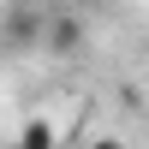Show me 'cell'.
<instances>
[{
  "label": "cell",
  "mask_w": 149,
  "mask_h": 149,
  "mask_svg": "<svg viewBox=\"0 0 149 149\" xmlns=\"http://www.w3.org/2000/svg\"><path fill=\"white\" fill-rule=\"evenodd\" d=\"M90 149H119V137H102V143H90Z\"/></svg>",
  "instance_id": "4"
},
{
  "label": "cell",
  "mask_w": 149,
  "mask_h": 149,
  "mask_svg": "<svg viewBox=\"0 0 149 149\" xmlns=\"http://www.w3.org/2000/svg\"><path fill=\"white\" fill-rule=\"evenodd\" d=\"M0 42H6L12 54H30V48H42V12H12V18L0 24Z\"/></svg>",
  "instance_id": "2"
},
{
  "label": "cell",
  "mask_w": 149,
  "mask_h": 149,
  "mask_svg": "<svg viewBox=\"0 0 149 149\" xmlns=\"http://www.w3.org/2000/svg\"><path fill=\"white\" fill-rule=\"evenodd\" d=\"M84 42H90L84 12H54V18H42V48L48 54H84Z\"/></svg>",
  "instance_id": "1"
},
{
  "label": "cell",
  "mask_w": 149,
  "mask_h": 149,
  "mask_svg": "<svg viewBox=\"0 0 149 149\" xmlns=\"http://www.w3.org/2000/svg\"><path fill=\"white\" fill-rule=\"evenodd\" d=\"M54 149H78V143H54Z\"/></svg>",
  "instance_id": "6"
},
{
  "label": "cell",
  "mask_w": 149,
  "mask_h": 149,
  "mask_svg": "<svg viewBox=\"0 0 149 149\" xmlns=\"http://www.w3.org/2000/svg\"><path fill=\"white\" fill-rule=\"evenodd\" d=\"M72 6H107V0H72Z\"/></svg>",
  "instance_id": "5"
},
{
  "label": "cell",
  "mask_w": 149,
  "mask_h": 149,
  "mask_svg": "<svg viewBox=\"0 0 149 149\" xmlns=\"http://www.w3.org/2000/svg\"><path fill=\"white\" fill-rule=\"evenodd\" d=\"M54 143H60L54 119H24V131H18V149H54Z\"/></svg>",
  "instance_id": "3"
}]
</instances>
